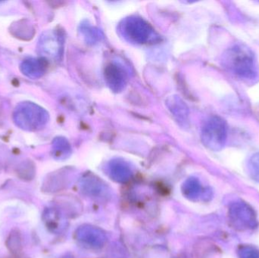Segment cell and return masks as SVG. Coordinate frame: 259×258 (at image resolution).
<instances>
[{
  "label": "cell",
  "mask_w": 259,
  "mask_h": 258,
  "mask_svg": "<svg viewBox=\"0 0 259 258\" xmlns=\"http://www.w3.org/2000/svg\"><path fill=\"white\" fill-rule=\"evenodd\" d=\"M203 141L211 149H222L228 137V127L224 120L219 117L211 118L204 128Z\"/></svg>",
  "instance_id": "277c9868"
},
{
  "label": "cell",
  "mask_w": 259,
  "mask_h": 258,
  "mask_svg": "<svg viewBox=\"0 0 259 258\" xmlns=\"http://www.w3.org/2000/svg\"><path fill=\"white\" fill-rule=\"evenodd\" d=\"M223 65L231 74L243 80H252L257 75L255 56L244 45H235L227 50Z\"/></svg>",
  "instance_id": "6da1fadb"
},
{
  "label": "cell",
  "mask_w": 259,
  "mask_h": 258,
  "mask_svg": "<svg viewBox=\"0 0 259 258\" xmlns=\"http://www.w3.org/2000/svg\"><path fill=\"white\" fill-rule=\"evenodd\" d=\"M45 69V65L42 59H30L21 65V71L30 77H38L42 75Z\"/></svg>",
  "instance_id": "5b68a950"
},
{
  "label": "cell",
  "mask_w": 259,
  "mask_h": 258,
  "mask_svg": "<svg viewBox=\"0 0 259 258\" xmlns=\"http://www.w3.org/2000/svg\"><path fill=\"white\" fill-rule=\"evenodd\" d=\"M239 258H259V249L250 245H241L237 248Z\"/></svg>",
  "instance_id": "8992f818"
},
{
  "label": "cell",
  "mask_w": 259,
  "mask_h": 258,
  "mask_svg": "<svg viewBox=\"0 0 259 258\" xmlns=\"http://www.w3.org/2000/svg\"><path fill=\"white\" fill-rule=\"evenodd\" d=\"M185 192L190 198H197L202 193V187L197 180H192L186 186Z\"/></svg>",
  "instance_id": "ba28073f"
},
{
  "label": "cell",
  "mask_w": 259,
  "mask_h": 258,
  "mask_svg": "<svg viewBox=\"0 0 259 258\" xmlns=\"http://www.w3.org/2000/svg\"><path fill=\"white\" fill-rule=\"evenodd\" d=\"M228 219L231 227L239 231L254 230L258 225L255 210L243 201H236L230 205Z\"/></svg>",
  "instance_id": "7a4b0ae2"
},
{
  "label": "cell",
  "mask_w": 259,
  "mask_h": 258,
  "mask_svg": "<svg viewBox=\"0 0 259 258\" xmlns=\"http://www.w3.org/2000/svg\"><path fill=\"white\" fill-rule=\"evenodd\" d=\"M248 172L252 180L259 183V152L254 154L249 159Z\"/></svg>",
  "instance_id": "52a82bcc"
},
{
  "label": "cell",
  "mask_w": 259,
  "mask_h": 258,
  "mask_svg": "<svg viewBox=\"0 0 259 258\" xmlns=\"http://www.w3.org/2000/svg\"><path fill=\"white\" fill-rule=\"evenodd\" d=\"M14 117L17 125L28 130L42 127L47 119V115L42 109L30 102L20 105L15 110Z\"/></svg>",
  "instance_id": "3957f363"
}]
</instances>
